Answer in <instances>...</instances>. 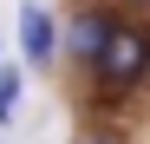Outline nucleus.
<instances>
[{
    "label": "nucleus",
    "mask_w": 150,
    "mask_h": 144,
    "mask_svg": "<svg viewBox=\"0 0 150 144\" xmlns=\"http://www.w3.org/2000/svg\"><path fill=\"white\" fill-rule=\"evenodd\" d=\"M72 98H79L85 118H105V125H124L150 98V13H124L117 20L105 53L85 72H72Z\"/></svg>",
    "instance_id": "nucleus-1"
},
{
    "label": "nucleus",
    "mask_w": 150,
    "mask_h": 144,
    "mask_svg": "<svg viewBox=\"0 0 150 144\" xmlns=\"http://www.w3.org/2000/svg\"><path fill=\"white\" fill-rule=\"evenodd\" d=\"M117 20H124L117 0H65V13H59V66L85 72L105 53V39L117 33Z\"/></svg>",
    "instance_id": "nucleus-2"
},
{
    "label": "nucleus",
    "mask_w": 150,
    "mask_h": 144,
    "mask_svg": "<svg viewBox=\"0 0 150 144\" xmlns=\"http://www.w3.org/2000/svg\"><path fill=\"white\" fill-rule=\"evenodd\" d=\"M20 59H26L33 72H52L59 66V13L39 7V0L20 7Z\"/></svg>",
    "instance_id": "nucleus-3"
},
{
    "label": "nucleus",
    "mask_w": 150,
    "mask_h": 144,
    "mask_svg": "<svg viewBox=\"0 0 150 144\" xmlns=\"http://www.w3.org/2000/svg\"><path fill=\"white\" fill-rule=\"evenodd\" d=\"M72 144H137V138H131V125H105V118H85Z\"/></svg>",
    "instance_id": "nucleus-4"
},
{
    "label": "nucleus",
    "mask_w": 150,
    "mask_h": 144,
    "mask_svg": "<svg viewBox=\"0 0 150 144\" xmlns=\"http://www.w3.org/2000/svg\"><path fill=\"white\" fill-rule=\"evenodd\" d=\"M20 92H26V79H20V66H0V125L20 111Z\"/></svg>",
    "instance_id": "nucleus-5"
},
{
    "label": "nucleus",
    "mask_w": 150,
    "mask_h": 144,
    "mask_svg": "<svg viewBox=\"0 0 150 144\" xmlns=\"http://www.w3.org/2000/svg\"><path fill=\"white\" fill-rule=\"evenodd\" d=\"M117 7H124V13H150V0H117Z\"/></svg>",
    "instance_id": "nucleus-6"
},
{
    "label": "nucleus",
    "mask_w": 150,
    "mask_h": 144,
    "mask_svg": "<svg viewBox=\"0 0 150 144\" xmlns=\"http://www.w3.org/2000/svg\"><path fill=\"white\" fill-rule=\"evenodd\" d=\"M0 66H7V46H0Z\"/></svg>",
    "instance_id": "nucleus-7"
}]
</instances>
